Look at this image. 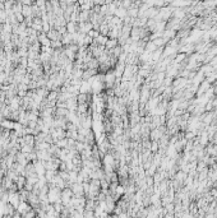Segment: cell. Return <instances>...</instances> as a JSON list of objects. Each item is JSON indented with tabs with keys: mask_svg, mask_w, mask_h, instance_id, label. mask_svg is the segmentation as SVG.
I'll return each mask as SVG.
<instances>
[{
	"mask_svg": "<svg viewBox=\"0 0 217 218\" xmlns=\"http://www.w3.org/2000/svg\"><path fill=\"white\" fill-rule=\"evenodd\" d=\"M118 46V42H116V40H110L106 42V47L107 48H114V47Z\"/></svg>",
	"mask_w": 217,
	"mask_h": 218,
	"instance_id": "obj_1",
	"label": "cell"
}]
</instances>
